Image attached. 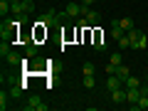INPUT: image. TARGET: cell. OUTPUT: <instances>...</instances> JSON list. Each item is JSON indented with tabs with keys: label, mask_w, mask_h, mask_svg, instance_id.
I'll list each match as a JSON object with an SVG mask.
<instances>
[{
	"label": "cell",
	"mask_w": 148,
	"mask_h": 111,
	"mask_svg": "<svg viewBox=\"0 0 148 111\" xmlns=\"http://www.w3.org/2000/svg\"><path fill=\"white\" fill-rule=\"evenodd\" d=\"M89 10H91V8L89 5H82V3H67V5H64V15H67L69 20H79V17H84Z\"/></svg>",
	"instance_id": "cell-1"
},
{
	"label": "cell",
	"mask_w": 148,
	"mask_h": 111,
	"mask_svg": "<svg viewBox=\"0 0 148 111\" xmlns=\"http://www.w3.org/2000/svg\"><path fill=\"white\" fill-rule=\"evenodd\" d=\"M25 111H47V104L42 101V96H30L25 101Z\"/></svg>",
	"instance_id": "cell-2"
},
{
	"label": "cell",
	"mask_w": 148,
	"mask_h": 111,
	"mask_svg": "<svg viewBox=\"0 0 148 111\" xmlns=\"http://www.w3.org/2000/svg\"><path fill=\"white\" fill-rule=\"evenodd\" d=\"M119 86H123L121 77H119V74H109V77H106V82H104V89L111 94V91H114V89H119Z\"/></svg>",
	"instance_id": "cell-3"
},
{
	"label": "cell",
	"mask_w": 148,
	"mask_h": 111,
	"mask_svg": "<svg viewBox=\"0 0 148 111\" xmlns=\"http://www.w3.org/2000/svg\"><path fill=\"white\" fill-rule=\"evenodd\" d=\"M109 96H111V101H114V104H126V86H119V89H114Z\"/></svg>",
	"instance_id": "cell-4"
},
{
	"label": "cell",
	"mask_w": 148,
	"mask_h": 111,
	"mask_svg": "<svg viewBox=\"0 0 148 111\" xmlns=\"http://www.w3.org/2000/svg\"><path fill=\"white\" fill-rule=\"evenodd\" d=\"M84 20H86V25H89V27H96V25L101 22V15H99L96 10H89V12L84 15Z\"/></svg>",
	"instance_id": "cell-5"
},
{
	"label": "cell",
	"mask_w": 148,
	"mask_h": 111,
	"mask_svg": "<svg viewBox=\"0 0 148 111\" xmlns=\"http://www.w3.org/2000/svg\"><path fill=\"white\" fill-rule=\"evenodd\" d=\"M25 57H30V59L37 57V42L35 40H25Z\"/></svg>",
	"instance_id": "cell-6"
},
{
	"label": "cell",
	"mask_w": 148,
	"mask_h": 111,
	"mask_svg": "<svg viewBox=\"0 0 148 111\" xmlns=\"http://www.w3.org/2000/svg\"><path fill=\"white\" fill-rule=\"evenodd\" d=\"M123 35H126V30L119 25V20H111V37H114V40H119V37H123Z\"/></svg>",
	"instance_id": "cell-7"
},
{
	"label": "cell",
	"mask_w": 148,
	"mask_h": 111,
	"mask_svg": "<svg viewBox=\"0 0 148 111\" xmlns=\"http://www.w3.org/2000/svg\"><path fill=\"white\" fill-rule=\"evenodd\" d=\"M141 99V86L138 89H126V104H136Z\"/></svg>",
	"instance_id": "cell-8"
},
{
	"label": "cell",
	"mask_w": 148,
	"mask_h": 111,
	"mask_svg": "<svg viewBox=\"0 0 148 111\" xmlns=\"http://www.w3.org/2000/svg\"><path fill=\"white\" fill-rule=\"evenodd\" d=\"M5 62H8V64H12V67H17V64L25 62V57H22V54H17V52H10V54L5 57Z\"/></svg>",
	"instance_id": "cell-9"
},
{
	"label": "cell",
	"mask_w": 148,
	"mask_h": 111,
	"mask_svg": "<svg viewBox=\"0 0 148 111\" xmlns=\"http://www.w3.org/2000/svg\"><path fill=\"white\" fill-rule=\"evenodd\" d=\"M116 45H119V49H131V37H128V32H126L123 37H119Z\"/></svg>",
	"instance_id": "cell-10"
},
{
	"label": "cell",
	"mask_w": 148,
	"mask_h": 111,
	"mask_svg": "<svg viewBox=\"0 0 148 111\" xmlns=\"http://www.w3.org/2000/svg\"><path fill=\"white\" fill-rule=\"evenodd\" d=\"M141 84H143V82L138 79V77H128V79L123 82V86H126V89H138Z\"/></svg>",
	"instance_id": "cell-11"
},
{
	"label": "cell",
	"mask_w": 148,
	"mask_h": 111,
	"mask_svg": "<svg viewBox=\"0 0 148 111\" xmlns=\"http://www.w3.org/2000/svg\"><path fill=\"white\" fill-rule=\"evenodd\" d=\"M146 47H148V35H141L136 42H133V47H131V49H146Z\"/></svg>",
	"instance_id": "cell-12"
},
{
	"label": "cell",
	"mask_w": 148,
	"mask_h": 111,
	"mask_svg": "<svg viewBox=\"0 0 148 111\" xmlns=\"http://www.w3.org/2000/svg\"><path fill=\"white\" fill-rule=\"evenodd\" d=\"M116 74L121 77V82H126L128 77H131V69L126 67V64H119V69H116Z\"/></svg>",
	"instance_id": "cell-13"
},
{
	"label": "cell",
	"mask_w": 148,
	"mask_h": 111,
	"mask_svg": "<svg viewBox=\"0 0 148 111\" xmlns=\"http://www.w3.org/2000/svg\"><path fill=\"white\" fill-rule=\"evenodd\" d=\"M109 62H111V64H116V67H119V64H123V49H119V52H114V54L109 57Z\"/></svg>",
	"instance_id": "cell-14"
},
{
	"label": "cell",
	"mask_w": 148,
	"mask_h": 111,
	"mask_svg": "<svg viewBox=\"0 0 148 111\" xmlns=\"http://www.w3.org/2000/svg\"><path fill=\"white\" fill-rule=\"evenodd\" d=\"M25 86H27V84H15V86L10 89V96H12V99H22V89H25Z\"/></svg>",
	"instance_id": "cell-15"
},
{
	"label": "cell",
	"mask_w": 148,
	"mask_h": 111,
	"mask_svg": "<svg viewBox=\"0 0 148 111\" xmlns=\"http://www.w3.org/2000/svg\"><path fill=\"white\" fill-rule=\"evenodd\" d=\"M119 25H121L123 27V30H133V27H136V25H133V17H121V20H119Z\"/></svg>",
	"instance_id": "cell-16"
},
{
	"label": "cell",
	"mask_w": 148,
	"mask_h": 111,
	"mask_svg": "<svg viewBox=\"0 0 148 111\" xmlns=\"http://www.w3.org/2000/svg\"><path fill=\"white\" fill-rule=\"evenodd\" d=\"M8 99H12V96H10V91H5V89H3V91H0V109H3V111L8 109Z\"/></svg>",
	"instance_id": "cell-17"
},
{
	"label": "cell",
	"mask_w": 148,
	"mask_h": 111,
	"mask_svg": "<svg viewBox=\"0 0 148 111\" xmlns=\"http://www.w3.org/2000/svg\"><path fill=\"white\" fill-rule=\"evenodd\" d=\"M10 45H12V42H8V40H3V45H0V57H3V59H5L8 54L12 52V49H10Z\"/></svg>",
	"instance_id": "cell-18"
},
{
	"label": "cell",
	"mask_w": 148,
	"mask_h": 111,
	"mask_svg": "<svg viewBox=\"0 0 148 111\" xmlns=\"http://www.w3.org/2000/svg\"><path fill=\"white\" fill-rule=\"evenodd\" d=\"M94 86H96L94 74H86V77H84V89H94Z\"/></svg>",
	"instance_id": "cell-19"
},
{
	"label": "cell",
	"mask_w": 148,
	"mask_h": 111,
	"mask_svg": "<svg viewBox=\"0 0 148 111\" xmlns=\"http://www.w3.org/2000/svg\"><path fill=\"white\" fill-rule=\"evenodd\" d=\"M82 72H84V77H86V74H96V67H94L91 62H84V67H82Z\"/></svg>",
	"instance_id": "cell-20"
},
{
	"label": "cell",
	"mask_w": 148,
	"mask_h": 111,
	"mask_svg": "<svg viewBox=\"0 0 148 111\" xmlns=\"http://www.w3.org/2000/svg\"><path fill=\"white\" fill-rule=\"evenodd\" d=\"M116 69H119V67H116V64H111V62H109V64H106V72H109V74H116Z\"/></svg>",
	"instance_id": "cell-21"
},
{
	"label": "cell",
	"mask_w": 148,
	"mask_h": 111,
	"mask_svg": "<svg viewBox=\"0 0 148 111\" xmlns=\"http://www.w3.org/2000/svg\"><path fill=\"white\" fill-rule=\"evenodd\" d=\"M96 0H82V5H94Z\"/></svg>",
	"instance_id": "cell-22"
},
{
	"label": "cell",
	"mask_w": 148,
	"mask_h": 111,
	"mask_svg": "<svg viewBox=\"0 0 148 111\" xmlns=\"http://www.w3.org/2000/svg\"><path fill=\"white\" fill-rule=\"evenodd\" d=\"M146 82H148V79H146Z\"/></svg>",
	"instance_id": "cell-23"
}]
</instances>
